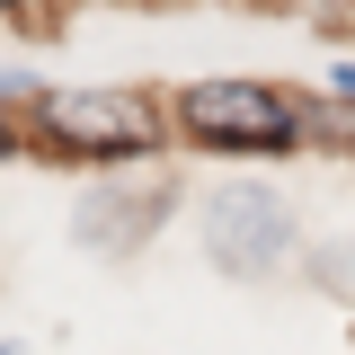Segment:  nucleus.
<instances>
[{
    "label": "nucleus",
    "mask_w": 355,
    "mask_h": 355,
    "mask_svg": "<svg viewBox=\"0 0 355 355\" xmlns=\"http://www.w3.org/2000/svg\"><path fill=\"white\" fill-rule=\"evenodd\" d=\"M178 125L214 151H293L302 142V107L266 80H196L178 98Z\"/></svg>",
    "instance_id": "nucleus-1"
},
{
    "label": "nucleus",
    "mask_w": 355,
    "mask_h": 355,
    "mask_svg": "<svg viewBox=\"0 0 355 355\" xmlns=\"http://www.w3.org/2000/svg\"><path fill=\"white\" fill-rule=\"evenodd\" d=\"M36 125L44 142L62 151H98V160H125V151H151V107L125 98V89H44L36 98Z\"/></svg>",
    "instance_id": "nucleus-2"
},
{
    "label": "nucleus",
    "mask_w": 355,
    "mask_h": 355,
    "mask_svg": "<svg viewBox=\"0 0 355 355\" xmlns=\"http://www.w3.org/2000/svg\"><path fill=\"white\" fill-rule=\"evenodd\" d=\"M214 258L222 266H275L284 258V205L275 196H258V187H231V196H214Z\"/></svg>",
    "instance_id": "nucleus-3"
},
{
    "label": "nucleus",
    "mask_w": 355,
    "mask_h": 355,
    "mask_svg": "<svg viewBox=\"0 0 355 355\" xmlns=\"http://www.w3.org/2000/svg\"><path fill=\"white\" fill-rule=\"evenodd\" d=\"M338 89H347V98H355V71H338Z\"/></svg>",
    "instance_id": "nucleus-4"
},
{
    "label": "nucleus",
    "mask_w": 355,
    "mask_h": 355,
    "mask_svg": "<svg viewBox=\"0 0 355 355\" xmlns=\"http://www.w3.org/2000/svg\"><path fill=\"white\" fill-rule=\"evenodd\" d=\"M0 355H36V347H0Z\"/></svg>",
    "instance_id": "nucleus-5"
},
{
    "label": "nucleus",
    "mask_w": 355,
    "mask_h": 355,
    "mask_svg": "<svg viewBox=\"0 0 355 355\" xmlns=\"http://www.w3.org/2000/svg\"><path fill=\"white\" fill-rule=\"evenodd\" d=\"M0 151H9V125H0Z\"/></svg>",
    "instance_id": "nucleus-6"
}]
</instances>
